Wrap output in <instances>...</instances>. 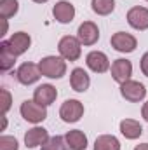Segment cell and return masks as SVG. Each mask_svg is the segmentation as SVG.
I'll return each mask as SVG.
<instances>
[{
	"instance_id": "1",
	"label": "cell",
	"mask_w": 148,
	"mask_h": 150,
	"mask_svg": "<svg viewBox=\"0 0 148 150\" xmlns=\"http://www.w3.org/2000/svg\"><path fill=\"white\" fill-rule=\"evenodd\" d=\"M38 68L42 77L61 79L66 75V59H63L61 56H45L38 61Z\"/></svg>"
},
{
	"instance_id": "2",
	"label": "cell",
	"mask_w": 148,
	"mask_h": 150,
	"mask_svg": "<svg viewBox=\"0 0 148 150\" xmlns=\"http://www.w3.org/2000/svg\"><path fill=\"white\" fill-rule=\"evenodd\" d=\"M19 112L26 122H32V124H40L47 119V107L37 103L35 100H25L19 107Z\"/></svg>"
},
{
	"instance_id": "3",
	"label": "cell",
	"mask_w": 148,
	"mask_h": 150,
	"mask_svg": "<svg viewBox=\"0 0 148 150\" xmlns=\"http://www.w3.org/2000/svg\"><path fill=\"white\" fill-rule=\"evenodd\" d=\"M58 51L59 56L66 61H77L82 56V42L78 40V37L73 35H65L58 44Z\"/></svg>"
},
{
	"instance_id": "4",
	"label": "cell",
	"mask_w": 148,
	"mask_h": 150,
	"mask_svg": "<svg viewBox=\"0 0 148 150\" xmlns=\"http://www.w3.org/2000/svg\"><path fill=\"white\" fill-rule=\"evenodd\" d=\"M120 94H122L124 100H127V101H131V103H140V101H143L145 96H147V87H145L141 82L131 79V80L120 84Z\"/></svg>"
},
{
	"instance_id": "5",
	"label": "cell",
	"mask_w": 148,
	"mask_h": 150,
	"mask_svg": "<svg viewBox=\"0 0 148 150\" xmlns=\"http://www.w3.org/2000/svg\"><path fill=\"white\" fill-rule=\"evenodd\" d=\"M110 44L117 52H124V54L132 52L138 47L136 37L131 35V33H127V32H117V33H113L110 38Z\"/></svg>"
},
{
	"instance_id": "6",
	"label": "cell",
	"mask_w": 148,
	"mask_h": 150,
	"mask_svg": "<svg viewBox=\"0 0 148 150\" xmlns=\"http://www.w3.org/2000/svg\"><path fill=\"white\" fill-rule=\"evenodd\" d=\"M84 115V105L78 101V100H66L61 108H59V117L63 122H68V124H73L78 122Z\"/></svg>"
},
{
	"instance_id": "7",
	"label": "cell",
	"mask_w": 148,
	"mask_h": 150,
	"mask_svg": "<svg viewBox=\"0 0 148 150\" xmlns=\"http://www.w3.org/2000/svg\"><path fill=\"white\" fill-rule=\"evenodd\" d=\"M111 72V79L117 82V84H124L127 80H131V75H132V63L125 58H118L111 63L110 67Z\"/></svg>"
},
{
	"instance_id": "8",
	"label": "cell",
	"mask_w": 148,
	"mask_h": 150,
	"mask_svg": "<svg viewBox=\"0 0 148 150\" xmlns=\"http://www.w3.org/2000/svg\"><path fill=\"white\" fill-rule=\"evenodd\" d=\"M127 23L134 30H140V32L148 30V9L141 5L131 7L127 11Z\"/></svg>"
},
{
	"instance_id": "9",
	"label": "cell",
	"mask_w": 148,
	"mask_h": 150,
	"mask_svg": "<svg viewBox=\"0 0 148 150\" xmlns=\"http://www.w3.org/2000/svg\"><path fill=\"white\" fill-rule=\"evenodd\" d=\"M85 65L89 70H92L94 74H105L110 70V59L105 52L101 51H91L85 56Z\"/></svg>"
},
{
	"instance_id": "10",
	"label": "cell",
	"mask_w": 148,
	"mask_h": 150,
	"mask_svg": "<svg viewBox=\"0 0 148 150\" xmlns=\"http://www.w3.org/2000/svg\"><path fill=\"white\" fill-rule=\"evenodd\" d=\"M77 37L82 45H94L99 40V28L94 21H84L77 30Z\"/></svg>"
},
{
	"instance_id": "11",
	"label": "cell",
	"mask_w": 148,
	"mask_h": 150,
	"mask_svg": "<svg viewBox=\"0 0 148 150\" xmlns=\"http://www.w3.org/2000/svg\"><path fill=\"white\" fill-rule=\"evenodd\" d=\"M52 16L58 23L61 25H68L75 19V5L72 2L66 0H59L56 2V5L52 7Z\"/></svg>"
},
{
	"instance_id": "12",
	"label": "cell",
	"mask_w": 148,
	"mask_h": 150,
	"mask_svg": "<svg viewBox=\"0 0 148 150\" xmlns=\"http://www.w3.org/2000/svg\"><path fill=\"white\" fill-rule=\"evenodd\" d=\"M16 77H18L19 84H23V86H32V84H35L38 79L42 77V74H40L38 65H35V63H23V65L18 68Z\"/></svg>"
},
{
	"instance_id": "13",
	"label": "cell",
	"mask_w": 148,
	"mask_h": 150,
	"mask_svg": "<svg viewBox=\"0 0 148 150\" xmlns=\"http://www.w3.org/2000/svg\"><path fill=\"white\" fill-rule=\"evenodd\" d=\"M49 138L51 136L45 127L35 126L25 133V145H26V149H37V147H42Z\"/></svg>"
},
{
	"instance_id": "14",
	"label": "cell",
	"mask_w": 148,
	"mask_h": 150,
	"mask_svg": "<svg viewBox=\"0 0 148 150\" xmlns=\"http://www.w3.org/2000/svg\"><path fill=\"white\" fill-rule=\"evenodd\" d=\"M7 42H9L11 51H12L16 56H21V54H25V52L30 49V45H32V37H30L26 32H16V33L11 35V38H9Z\"/></svg>"
},
{
	"instance_id": "15",
	"label": "cell",
	"mask_w": 148,
	"mask_h": 150,
	"mask_svg": "<svg viewBox=\"0 0 148 150\" xmlns=\"http://www.w3.org/2000/svg\"><path fill=\"white\" fill-rule=\"evenodd\" d=\"M56 98H58V91L51 84H42V86H38L37 89L33 91V100L37 103H40V105H44V107L52 105L56 101Z\"/></svg>"
},
{
	"instance_id": "16",
	"label": "cell",
	"mask_w": 148,
	"mask_h": 150,
	"mask_svg": "<svg viewBox=\"0 0 148 150\" xmlns=\"http://www.w3.org/2000/svg\"><path fill=\"white\" fill-rule=\"evenodd\" d=\"M70 86L75 93H85L91 86V77L84 68H73L70 74Z\"/></svg>"
},
{
	"instance_id": "17",
	"label": "cell",
	"mask_w": 148,
	"mask_h": 150,
	"mask_svg": "<svg viewBox=\"0 0 148 150\" xmlns=\"http://www.w3.org/2000/svg\"><path fill=\"white\" fill-rule=\"evenodd\" d=\"M120 133L127 140H138L143 134V126L134 119H124L120 120Z\"/></svg>"
},
{
	"instance_id": "18",
	"label": "cell",
	"mask_w": 148,
	"mask_h": 150,
	"mask_svg": "<svg viewBox=\"0 0 148 150\" xmlns=\"http://www.w3.org/2000/svg\"><path fill=\"white\" fill-rule=\"evenodd\" d=\"M16 58H18V56L11 51L9 42H7V40H2V42H0V70H2V72H9V70L14 67Z\"/></svg>"
},
{
	"instance_id": "19",
	"label": "cell",
	"mask_w": 148,
	"mask_h": 150,
	"mask_svg": "<svg viewBox=\"0 0 148 150\" xmlns=\"http://www.w3.org/2000/svg\"><path fill=\"white\" fill-rule=\"evenodd\" d=\"M66 138V143L72 150H85L87 149V136L84 131L80 129H72L65 134Z\"/></svg>"
},
{
	"instance_id": "20",
	"label": "cell",
	"mask_w": 148,
	"mask_h": 150,
	"mask_svg": "<svg viewBox=\"0 0 148 150\" xmlns=\"http://www.w3.org/2000/svg\"><path fill=\"white\" fill-rule=\"evenodd\" d=\"M94 150H120V142L113 134H101L94 142Z\"/></svg>"
},
{
	"instance_id": "21",
	"label": "cell",
	"mask_w": 148,
	"mask_h": 150,
	"mask_svg": "<svg viewBox=\"0 0 148 150\" xmlns=\"http://www.w3.org/2000/svg\"><path fill=\"white\" fill-rule=\"evenodd\" d=\"M91 9L98 16H108L115 11V0H91Z\"/></svg>"
},
{
	"instance_id": "22",
	"label": "cell",
	"mask_w": 148,
	"mask_h": 150,
	"mask_svg": "<svg viewBox=\"0 0 148 150\" xmlns=\"http://www.w3.org/2000/svg\"><path fill=\"white\" fill-rule=\"evenodd\" d=\"M19 11V2L18 0H0V18L9 19L16 16Z\"/></svg>"
},
{
	"instance_id": "23",
	"label": "cell",
	"mask_w": 148,
	"mask_h": 150,
	"mask_svg": "<svg viewBox=\"0 0 148 150\" xmlns=\"http://www.w3.org/2000/svg\"><path fill=\"white\" fill-rule=\"evenodd\" d=\"M42 150H72L66 143V138L65 136H51L44 145H42Z\"/></svg>"
},
{
	"instance_id": "24",
	"label": "cell",
	"mask_w": 148,
	"mask_h": 150,
	"mask_svg": "<svg viewBox=\"0 0 148 150\" xmlns=\"http://www.w3.org/2000/svg\"><path fill=\"white\" fill-rule=\"evenodd\" d=\"M0 150H19V143L14 136L2 134L0 136Z\"/></svg>"
},
{
	"instance_id": "25",
	"label": "cell",
	"mask_w": 148,
	"mask_h": 150,
	"mask_svg": "<svg viewBox=\"0 0 148 150\" xmlns=\"http://www.w3.org/2000/svg\"><path fill=\"white\" fill-rule=\"evenodd\" d=\"M0 96H2V110H4V115H5L12 107V96H11V93L5 87L0 89Z\"/></svg>"
},
{
	"instance_id": "26",
	"label": "cell",
	"mask_w": 148,
	"mask_h": 150,
	"mask_svg": "<svg viewBox=\"0 0 148 150\" xmlns=\"http://www.w3.org/2000/svg\"><path fill=\"white\" fill-rule=\"evenodd\" d=\"M140 67H141V72L145 77H148V51L141 56V63H140Z\"/></svg>"
},
{
	"instance_id": "27",
	"label": "cell",
	"mask_w": 148,
	"mask_h": 150,
	"mask_svg": "<svg viewBox=\"0 0 148 150\" xmlns=\"http://www.w3.org/2000/svg\"><path fill=\"white\" fill-rule=\"evenodd\" d=\"M141 117L148 122V101H145V103H143V107H141Z\"/></svg>"
},
{
	"instance_id": "28",
	"label": "cell",
	"mask_w": 148,
	"mask_h": 150,
	"mask_svg": "<svg viewBox=\"0 0 148 150\" xmlns=\"http://www.w3.org/2000/svg\"><path fill=\"white\" fill-rule=\"evenodd\" d=\"M134 150H148V143H140L134 147Z\"/></svg>"
},
{
	"instance_id": "29",
	"label": "cell",
	"mask_w": 148,
	"mask_h": 150,
	"mask_svg": "<svg viewBox=\"0 0 148 150\" xmlns=\"http://www.w3.org/2000/svg\"><path fill=\"white\" fill-rule=\"evenodd\" d=\"M7 127V115H2V131H5Z\"/></svg>"
},
{
	"instance_id": "30",
	"label": "cell",
	"mask_w": 148,
	"mask_h": 150,
	"mask_svg": "<svg viewBox=\"0 0 148 150\" xmlns=\"http://www.w3.org/2000/svg\"><path fill=\"white\" fill-rule=\"evenodd\" d=\"M32 2H35V4H45V2H49V0H32Z\"/></svg>"
},
{
	"instance_id": "31",
	"label": "cell",
	"mask_w": 148,
	"mask_h": 150,
	"mask_svg": "<svg viewBox=\"0 0 148 150\" xmlns=\"http://www.w3.org/2000/svg\"><path fill=\"white\" fill-rule=\"evenodd\" d=\"M147 2H148V0H147Z\"/></svg>"
}]
</instances>
